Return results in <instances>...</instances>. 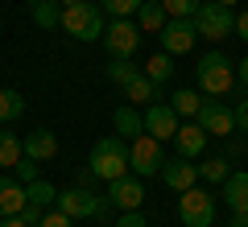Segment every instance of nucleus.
<instances>
[{
	"mask_svg": "<svg viewBox=\"0 0 248 227\" xmlns=\"http://www.w3.org/2000/svg\"><path fill=\"white\" fill-rule=\"evenodd\" d=\"M25 202H33V207H46V211H50L54 202H58V190H54L50 182H42V178H33V182H25Z\"/></svg>",
	"mask_w": 248,
	"mask_h": 227,
	"instance_id": "obj_22",
	"label": "nucleus"
},
{
	"mask_svg": "<svg viewBox=\"0 0 248 227\" xmlns=\"http://www.w3.org/2000/svg\"><path fill=\"white\" fill-rule=\"evenodd\" d=\"M0 227H29V223L21 215H9V219H0Z\"/></svg>",
	"mask_w": 248,
	"mask_h": 227,
	"instance_id": "obj_37",
	"label": "nucleus"
},
{
	"mask_svg": "<svg viewBox=\"0 0 248 227\" xmlns=\"http://www.w3.org/2000/svg\"><path fill=\"white\" fill-rule=\"evenodd\" d=\"M219 4H228V9H236V4H240V0H219Z\"/></svg>",
	"mask_w": 248,
	"mask_h": 227,
	"instance_id": "obj_41",
	"label": "nucleus"
},
{
	"mask_svg": "<svg viewBox=\"0 0 248 227\" xmlns=\"http://www.w3.org/2000/svg\"><path fill=\"white\" fill-rule=\"evenodd\" d=\"M21 211H25V186L13 178H0V219L21 215Z\"/></svg>",
	"mask_w": 248,
	"mask_h": 227,
	"instance_id": "obj_18",
	"label": "nucleus"
},
{
	"mask_svg": "<svg viewBox=\"0 0 248 227\" xmlns=\"http://www.w3.org/2000/svg\"><path fill=\"white\" fill-rule=\"evenodd\" d=\"M161 140L157 136H149V132H141V136H133L128 140V169H133L137 178H153V174H161Z\"/></svg>",
	"mask_w": 248,
	"mask_h": 227,
	"instance_id": "obj_5",
	"label": "nucleus"
},
{
	"mask_svg": "<svg viewBox=\"0 0 248 227\" xmlns=\"http://www.w3.org/2000/svg\"><path fill=\"white\" fill-rule=\"evenodd\" d=\"M66 4H87V0H62V9H66Z\"/></svg>",
	"mask_w": 248,
	"mask_h": 227,
	"instance_id": "obj_40",
	"label": "nucleus"
},
{
	"mask_svg": "<svg viewBox=\"0 0 248 227\" xmlns=\"http://www.w3.org/2000/svg\"><path fill=\"white\" fill-rule=\"evenodd\" d=\"M58 211H66L71 219H95V215H104V211H108V202L95 198L87 186H71V190L58 194Z\"/></svg>",
	"mask_w": 248,
	"mask_h": 227,
	"instance_id": "obj_8",
	"label": "nucleus"
},
{
	"mask_svg": "<svg viewBox=\"0 0 248 227\" xmlns=\"http://www.w3.org/2000/svg\"><path fill=\"white\" fill-rule=\"evenodd\" d=\"M232 33L248 42V9H244V13H236V29H232Z\"/></svg>",
	"mask_w": 248,
	"mask_h": 227,
	"instance_id": "obj_36",
	"label": "nucleus"
},
{
	"mask_svg": "<svg viewBox=\"0 0 248 227\" xmlns=\"http://www.w3.org/2000/svg\"><path fill=\"white\" fill-rule=\"evenodd\" d=\"M232 112H236V128H240V132H248V95L240 99V104L232 107Z\"/></svg>",
	"mask_w": 248,
	"mask_h": 227,
	"instance_id": "obj_35",
	"label": "nucleus"
},
{
	"mask_svg": "<svg viewBox=\"0 0 248 227\" xmlns=\"http://www.w3.org/2000/svg\"><path fill=\"white\" fill-rule=\"evenodd\" d=\"M62 29H66V33L75 37V42H99V37H104V9H99V4H66V9H62V21H58Z\"/></svg>",
	"mask_w": 248,
	"mask_h": 227,
	"instance_id": "obj_3",
	"label": "nucleus"
},
{
	"mask_svg": "<svg viewBox=\"0 0 248 227\" xmlns=\"http://www.w3.org/2000/svg\"><path fill=\"white\" fill-rule=\"evenodd\" d=\"M99 9L112 13V17H133L141 9V0H99Z\"/></svg>",
	"mask_w": 248,
	"mask_h": 227,
	"instance_id": "obj_29",
	"label": "nucleus"
},
{
	"mask_svg": "<svg viewBox=\"0 0 248 227\" xmlns=\"http://www.w3.org/2000/svg\"><path fill=\"white\" fill-rule=\"evenodd\" d=\"M178 219H182L186 227H211L215 223V198L207 190H199V186L182 190V198H178Z\"/></svg>",
	"mask_w": 248,
	"mask_h": 227,
	"instance_id": "obj_6",
	"label": "nucleus"
},
{
	"mask_svg": "<svg viewBox=\"0 0 248 227\" xmlns=\"http://www.w3.org/2000/svg\"><path fill=\"white\" fill-rule=\"evenodd\" d=\"M116 227H149V219H145L141 211H124V215L116 219Z\"/></svg>",
	"mask_w": 248,
	"mask_h": 227,
	"instance_id": "obj_32",
	"label": "nucleus"
},
{
	"mask_svg": "<svg viewBox=\"0 0 248 227\" xmlns=\"http://www.w3.org/2000/svg\"><path fill=\"white\" fill-rule=\"evenodd\" d=\"M170 21L166 4L161 0H141V9H137V25H141V33H161Z\"/></svg>",
	"mask_w": 248,
	"mask_h": 227,
	"instance_id": "obj_17",
	"label": "nucleus"
},
{
	"mask_svg": "<svg viewBox=\"0 0 248 227\" xmlns=\"http://www.w3.org/2000/svg\"><path fill=\"white\" fill-rule=\"evenodd\" d=\"M161 182L170 190H190L199 182V166H190V157H174V161H161Z\"/></svg>",
	"mask_w": 248,
	"mask_h": 227,
	"instance_id": "obj_13",
	"label": "nucleus"
},
{
	"mask_svg": "<svg viewBox=\"0 0 248 227\" xmlns=\"http://www.w3.org/2000/svg\"><path fill=\"white\" fill-rule=\"evenodd\" d=\"M195 21L190 17H170L166 21V29L157 33V42H161V50L166 54H190V45H195Z\"/></svg>",
	"mask_w": 248,
	"mask_h": 227,
	"instance_id": "obj_10",
	"label": "nucleus"
},
{
	"mask_svg": "<svg viewBox=\"0 0 248 227\" xmlns=\"http://www.w3.org/2000/svg\"><path fill=\"white\" fill-rule=\"evenodd\" d=\"M87 169L99 178V182H116V178L128 174V140L124 136H99L91 145V161Z\"/></svg>",
	"mask_w": 248,
	"mask_h": 227,
	"instance_id": "obj_1",
	"label": "nucleus"
},
{
	"mask_svg": "<svg viewBox=\"0 0 248 227\" xmlns=\"http://www.w3.org/2000/svg\"><path fill=\"white\" fill-rule=\"evenodd\" d=\"M228 227H248V215H232V223Z\"/></svg>",
	"mask_w": 248,
	"mask_h": 227,
	"instance_id": "obj_39",
	"label": "nucleus"
},
{
	"mask_svg": "<svg viewBox=\"0 0 248 227\" xmlns=\"http://www.w3.org/2000/svg\"><path fill=\"white\" fill-rule=\"evenodd\" d=\"M37 227H75V219L66 215V211H46V219Z\"/></svg>",
	"mask_w": 248,
	"mask_h": 227,
	"instance_id": "obj_31",
	"label": "nucleus"
},
{
	"mask_svg": "<svg viewBox=\"0 0 248 227\" xmlns=\"http://www.w3.org/2000/svg\"><path fill=\"white\" fill-rule=\"evenodd\" d=\"M170 107H174L178 116H186V120H195V116H199V107H203V95L186 87V91H178V95L170 99Z\"/></svg>",
	"mask_w": 248,
	"mask_h": 227,
	"instance_id": "obj_27",
	"label": "nucleus"
},
{
	"mask_svg": "<svg viewBox=\"0 0 248 227\" xmlns=\"http://www.w3.org/2000/svg\"><path fill=\"white\" fill-rule=\"evenodd\" d=\"M195 33L207 37V42H223V37L236 29V13L228 9V4H219V0H207V4H199L195 17Z\"/></svg>",
	"mask_w": 248,
	"mask_h": 227,
	"instance_id": "obj_4",
	"label": "nucleus"
},
{
	"mask_svg": "<svg viewBox=\"0 0 248 227\" xmlns=\"http://www.w3.org/2000/svg\"><path fill=\"white\" fill-rule=\"evenodd\" d=\"M29 17L42 29H58L62 21V0H29Z\"/></svg>",
	"mask_w": 248,
	"mask_h": 227,
	"instance_id": "obj_19",
	"label": "nucleus"
},
{
	"mask_svg": "<svg viewBox=\"0 0 248 227\" xmlns=\"http://www.w3.org/2000/svg\"><path fill=\"white\" fill-rule=\"evenodd\" d=\"M199 128L207 132V136H232L236 132V112H232L228 104H219V99H203V107H199Z\"/></svg>",
	"mask_w": 248,
	"mask_h": 227,
	"instance_id": "obj_9",
	"label": "nucleus"
},
{
	"mask_svg": "<svg viewBox=\"0 0 248 227\" xmlns=\"http://www.w3.org/2000/svg\"><path fill=\"white\" fill-rule=\"evenodd\" d=\"M99 42L108 45V54L112 58H133V50L141 45V25H133L128 17H116L112 25L104 29V37Z\"/></svg>",
	"mask_w": 248,
	"mask_h": 227,
	"instance_id": "obj_7",
	"label": "nucleus"
},
{
	"mask_svg": "<svg viewBox=\"0 0 248 227\" xmlns=\"http://www.w3.org/2000/svg\"><path fill=\"white\" fill-rule=\"evenodd\" d=\"M108 202L112 207H120V211H141V202H145V186H141V178H116V182H108Z\"/></svg>",
	"mask_w": 248,
	"mask_h": 227,
	"instance_id": "obj_11",
	"label": "nucleus"
},
{
	"mask_svg": "<svg viewBox=\"0 0 248 227\" xmlns=\"http://www.w3.org/2000/svg\"><path fill=\"white\" fill-rule=\"evenodd\" d=\"M21 219H25L29 227H37L46 219V207H33V202H25V211H21Z\"/></svg>",
	"mask_w": 248,
	"mask_h": 227,
	"instance_id": "obj_34",
	"label": "nucleus"
},
{
	"mask_svg": "<svg viewBox=\"0 0 248 227\" xmlns=\"http://www.w3.org/2000/svg\"><path fill=\"white\" fill-rule=\"evenodd\" d=\"M228 174H232V166L223 157H211L207 166H199V178H207V182H223Z\"/></svg>",
	"mask_w": 248,
	"mask_h": 227,
	"instance_id": "obj_28",
	"label": "nucleus"
},
{
	"mask_svg": "<svg viewBox=\"0 0 248 227\" xmlns=\"http://www.w3.org/2000/svg\"><path fill=\"white\" fill-rule=\"evenodd\" d=\"M21 145H25V157H29V161H37V166H42V161H54V157H58V136H54L50 128L29 132Z\"/></svg>",
	"mask_w": 248,
	"mask_h": 227,
	"instance_id": "obj_14",
	"label": "nucleus"
},
{
	"mask_svg": "<svg viewBox=\"0 0 248 227\" xmlns=\"http://www.w3.org/2000/svg\"><path fill=\"white\" fill-rule=\"evenodd\" d=\"M141 75H145V79H153V83L161 87V83H166L170 75H174V54H166V50H161V54H153V58L145 62V70H141Z\"/></svg>",
	"mask_w": 248,
	"mask_h": 227,
	"instance_id": "obj_23",
	"label": "nucleus"
},
{
	"mask_svg": "<svg viewBox=\"0 0 248 227\" xmlns=\"http://www.w3.org/2000/svg\"><path fill=\"white\" fill-rule=\"evenodd\" d=\"M195 79H199V91H203V95L223 99L232 87H236V70H232V62L223 58L219 50H211V54H203V58H199Z\"/></svg>",
	"mask_w": 248,
	"mask_h": 227,
	"instance_id": "obj_2",
	"label": "nucleus"
},
{
	"mask_svg": "<svg viewBox=\"0 0 248 227\" xmlns=\"http://www.w3.org/2000/svg\"><path fill=\"white\" fill-rule=\"evenodd\" d=\"M21 157H25L21 136H17V132H4V128H0V166H17Z\"/></svg>",
	"mask_w": 248,
	"mask_h": 227,
	"instance_id": "obj_25",
	"label": "nucleus"
},
{
	"mask_svg": "<svg viewBox=\"0 0 248 227\" xmlns=\"http://www.w3.org/2000/svg\"><path fill=\"white\" fill-rule=\"evenodd\" d=\"M174 145H178V157H199L207 149V132L199 128V120H190V124H178V132H174Z\"/></svg>",
	"mask_w": 248,
	"mask_h": 227,
	"instance_id": "obj_15",
	"label": "nucleus"
},
{
	"mask_svg": "<svg viewBox=\"0 0 248 227\" xmlns=\"http://www.w3.org/2000/svg\"><path fill=\"white\" fill-rule=\"evenodd\" d=\"M124 95H128V99H133V104L137 107H149V104H157V83H153V79H145V75H137V79L133 83H128V87H124Z\"/></svg>",
	"mask_w": 248,
	"mask_h": 227,
	"instance_id": "obj_21",
	"label": "nucleus"
},
{
	"mask_svg": "<svg viewBox=\"0 0 248 227\" xmlns=\"http://www.w3.org/2000/svg\"><path fill=\"white\" fill-rule=\"evenodd\" d=\"M21 112H25V95L13 87H0V124H13Z\"/></svg>",
	"mask_w": 248,
	"mask_h": 227,
	"instance_id": "obj_24",
	"label": "nucleus"
},
{
	"mask_svg": "<svg viewBox=\"0 0 248 227\" xmlns=\"http://www.w3.org/2000/svg\"><path fill=\"white\" fill-rule=\"evenodd\" d=\"M236 79H240V83H244V87H248V58L240 62V70H236Z\"/></svg>",
	"mask_w": 248,
	"mask_h": 227,
	"instance_id": "obj_38",
	"label": "nucleus"
},
{
	"mask_svg": "<svg viewBox=\"0 0 248 227\" xmlns=\"http://www.w3.org/2000/svg\"><path fill=\"white\" fill-rule=\"evenodd\" d=\"M170 17H195L199 13V0H161Z\"/></svg>",
	"mask_w": 248,
	"mask_h": 227,
	"instance_id": "obj_30",
	"label": "nucleus"
},
{
	"mask_svg": "<svg viewBox=\"0 0 248 227\" xmlns=\"http://www.w3.org/2000/svg\"><path fill=\"white\" fill-rule=\"evenodd\" d=\"M145 132L157 136V140H174V132H178V112H174L170 104H149V107H145Z\"/></svg>",
	"mask_w": 248,
	"mask_h": 227,
	"instance_id": "obj_12",
	"label": "nucleus"
},
{
	"mask_svg": "<svg viewBox=\"0 0 248 227\" xmlns=\"http://www.w3.org/2000/svg\"><path fill=\"white\" fill-rule=\"evenodd\" d=\"M137 75H141V66H133V58H112L108 62V79H112L116 87H128Z\"/></svg>",
	"mask_w": 248,
	"mask_h": 227,
	"instance_id": "obj_26",
	"label": "nucleus"
},
{
	"mask_svg": "<svg viewBox=\"0 0 248 227\" xmlns=\"http://www.w3.org/2000/svg\"><path fill=\"white\" fill-rule=\"evenodd\" d=\"M223 202L232 207V215H248V174H228L223 178Z\"/></svg>",
	"mask_w": 248,
	"mask_h": 227,
	"instance_id": "obj_16",
	"label": "nucleus"
},
{
	"mask_svg": "<svg viewBox=\"0 0 248 227\" xmlns=\"http://www.w3.org/2000/svg\"><path fill=\"white\" fill-rule=\"evenodd\" d=\"M112 120H116V132H120L124 140H133V136H141V132H145V116L137 112V107H116Z\"/></svg>",
	"mask_w": 248,
	"mask_h": 227,
	"instance_id": "obj_20",
	"label": "nucleus"
},
{
	"mask_svg": "<svg viewBox=\"0 0 248 227\" xmlns=\"http://www.w3.org/2000/svg\"><path fill=\"white\" fill-rule=\"evenodd\" d=\"M13 169H17V178H21V182H33V178H37V161H29V157H21Z\"/></svg>",
	"mask_w": 248,
	"mask_h": 227,
	"instance_id": "obj_33",
	"label": "nucleus"
}]
</instances>
